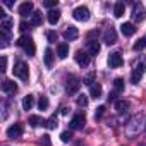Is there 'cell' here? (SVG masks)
Segmentation results:
<instances>
[{
  "mask_svg": "<svg viewBox=\"0 0 146 146\" xmlns=\"http://www.w3.org/2000/svg\"><path fill=\"white\" fill-rule=\"evenodd\" d=\"M100 53V43L96 40L88 41V55H98Z\"/></svg>",
  "mask_w": 146,
  "mask_h": 146,
  "instance_id": "cell-16",
  "label": "cell"
},
{
  "mask_svg": "<svg viewBox=\"0 0 146 146\" xmlns=\"http://www.w3.org/2000/svg\"><path fill=\"white\" fill-rule=\"evenodd\" d=\"M40 143H41V146H52V141H50V136H48V134H45V136H41V139H40Z\"/></svg>",
  "mask_w": 146,
  "mask_h": 146,
  "instance_id": "cell-32",
  "label": "cell"
},
{
  "mask_svg": "<svg viewBox=\"0 0 146 146\" xmlns=\"http://www.w3.org/2000/svg\"><path fill=\"white\" fill-rule=\"evenodd\" d=\"M132 48L136 50V52H141V50H144L146 48V38H139L134 45H132Z\"/></svg>",
  "mask_w": 146,
  "mask_h": 146,
  "instance_id": "cell-26",
  "label": "cell"
},
{
  "mask_svg": "<svg viewBox=\"0 0 146 146\" xmlns=\"http://www.w3.org/2000/svg\"><path fill=\"white\" fill-rule=\"evenodd\" d=\"M90 93H91V96L96 100V98H100L102 96V86L100 84H93V86H90Z\"/></svg>",
  "mask_w": 146,
  "mask_h": 146,
  "instance_id": "cell-23",
  "label": "cell"
},
{
  "mask_svg": "<svg viewBox=\"0 0 146 146\" xmlns=\"http://www.w3.org/2000/svg\"><path fill=\"white\" fill-rule=\"evenodd\" d=\"M33 9H35L33 2H23V4L19 5V14H21L23 17H26V16H33V14H35Z\"/></svg>",
  "mask_w": 146,
  "mask_h": 146,
  "instance_id": "cell-10",
  "label": "cell"
},
{
  "mask_svg": "<svg viewBox=\"0 0 146 146\" xmlns=\"http://www.w3.org/2000/svg\"><path fill=\"white\" fill-rule=\"evenodd\" d=\"M122 64H124V58H122V55H120L119 52H113V53L108 55V65H110L112 69H117V67H120Z\"/></svg>",
  "mask_w": 146,
  "mask_h": 146,
  "instance_id": "cell-7",
  "label": "cell"
},
{
  "mask_svg": "<svg viewBox=\"0 0 146 146\" xmlns=\"http://www.w3.org/2000/svg\"><path fill=\"white\" fill-rule=\"evenodd\" d=\"M84 124H86V117L83 113H79V115H76L70 120V129H83Z\"/></svg>",
  "mask_w": 146,
  "mask_h": 146,
  "instance_id": "cell-12",
  "label": "cell"
},
{
  "mask_svg": "<svg viewBox=\"0 0 146 146\" xmlns=\"http://www.w3.org/2000/svg\"><path fill=\"white\" fill-rule=\"evenodd\" d=\"M14 76H17L23 81H28V78H29V69H28V65L24 62H17L14 65Z\"/></svg>",
  "mask_w": 146,
  "mask_h": 146,
  "instance_id": "cell-3",
  "label": "cell"
},
{
  "mask_svg": "<svg viewBox=\"0 0 146 146\" xmlns=\"http://www.w3.org/2000/svg\"><path fill=\"white\" fill-rule=\"evenodd\" d=\"M46 38H48L50 43H55V41H57V33H55V31H48V33H46Z\"/></svg>",
  "mask_w": 146,
  "mask_h": 146,
  "instance_id": "cell-35",
  "label": "cell"
},
{
  "mask_svg": "<svg viewBox=\"0 0 146 146\" xmlns=\"http://www.w3.org/2000/svg\"><path fill=\"white\" fill-rule=\"evenodd\" d=\"M103 41H105L107 45H113V43L117 41V33H115L113 28H107V29H105V33H103Z\"/></svg>",
  "mask_w": 146,
  "mask_h": 146,
  "instance_id": "cell-9",
  "label": "cell"
},
{
  "mask_svg": "<svg viewBox=\"0 0 146 146\" xmlns=\"http://www.w3.org/2000/svg\"><path fill=\"white\" fill-rule=\"evenodd\" d=\"M41 21H43V19H41V12H35V14H33V24H35V26H40Z\"/></svg>",
  "mask_w": 146,
  "mask_h": 146,
  "instance_id": "cell-30",
  "label": "cell"
},
{
  "mask_svg": "<svg viewBox=\"0 0 146 146\" xmlns=\"http://www.w3.org/2000/svg\"><path fill=\"white\" fill-rule=\"evenodd\" d=\"M43 58H45V65H46V67H52V65H53V52H52L50 48L45 50Z\"/></svg>",
  "mask_w": 146,
  "mask_h": 146,
  "instance_id": "cell-21",
  "label": "cell"
},
{
  "mask_svg": "<svg viewBox=\"0 0 146 146\" xmlns=\"http://www.w3.org/2000/svg\"><path fill=\"white\" fill-rule=\"evenodd\" d=\"M2 91H4V93H9V95H14V93L17 91V84H16L14 81H11V79H5V81L2 83Z\"/></svg>",
  "mask_w": 146,
  "mask_h": 146,
  "instance_id": "cell-14",
  "label": "cell"
},
{
  "mask_svg": "<svg viewBox=\"0 0 146 146\" xmlns=\"http://www.w3.org/2000/svg\"><path fill=\"white\" fill-rule=\"evenodd\" d=\"M0 70L2 72L7 70V57L5 55H2V58H0Z\"/></svg>",
  "mask_w": 146,
  "mask_h": 146,
  "instance_id": "cell-33",
  "label": "cell"
},
{
  "mask_svg": "<svg viewBox=\"0 0 146 146\" xmlns=\"http://www.w3.org/2000/svg\"><path fill=\"white\" fill-rule=\"evenodd\" d=\"M60 139H62L64 143H69V141L72 139V134H70L69 131H65V132H62V134H60Z\"/></svg>",
  "mask_w": 146,
  "mask_h": 146,
  "instance_id": "cell-34",
  "label": "cell"
},
{
  "mask_svg": "<svg viewBox=\"0 0 146 146\" xmlns=\"http://www.w3.org/2000/svg\"><path fill=\"white\" fill-rule=\"evenodd\" d=\"M38 107H40V110H46V108H48V100H46V96H41V98H40Z\"/></svg>",
  "mask_w": 146,
  "mask_h": 146,
  "instance_id": "cell-29",
  "label": "cell"
},
{
  "mask_svg": "<svg viewBox=\"0 0 146 146\" xmlns=\"http://www.w3.org/2000/svg\"><path fill=\"white\" fill-rule=\"evenodd\" d=\"M129 108V102H125V100H117L115 102V110L117 112H125Z\"/></svg>",
  "mask_w": 146,
  "mask_h": 146,
  "instance_id": "cell-24",
  "label": "cell"
},
{
  "mask_svg": "<svg viewBox=\"0 0 146 146\" xmlns=\"http://www.w3.org/2000/svg\"><path fill=\"white\" fill-rule=\"evenodd\" d=\"M19 29H21V31H26V29H28V24H26V23H21V24H19Z\"/></svg>",
  "mask_w": 146,
  "mask_h": 146,
  "instance_id": "cell-40",
  "label": "cell"
},
{
  "mask_svg": "<svg viewBox=\"0 0 146 146\" xmlns=\"http://www.w3.org/2000/svg\"><path fill=\"white\" fill-rule=\"evenodd\" d=\"M78 105H79V107H86V105H88V98H86L84 95H79V98H78Z\"/></svg>",
  "mask_w": 146,
  "mask_h": 146,
  "instance_id": "cell-36",
  "label": "cell"
},
{
  "mask_svg": "<svg viewBox=\"0 0 146 146\" xmlns=\"http://www.w3.org/2000/svg\"><path fill=\"white\" fill-rule=\"evenodd\" d=\"M58 21H60V11H57V9H55V11H50V12H48V23L53 26V24H57Z\"/></svg>",
  "mask_w": 146,
  "mask_h": 146,
  "instance_id": "cell-18",
  "label": "cell"
},
{
  "mask_svg": "<svg viewBox=\"0 0 146 146\" xmlns=\"http://www.w3.org/2000/svg\"><path fill=\"white\" fill-rule=\"evenodd\" d=\"M0 28H2V31L9 33V31H11V28H12V19H11V17L2 19V21H0Z\"/></svg>",
  "mask_w": 146,
  "mask_h": 146,
  "instance_id": "cell-22",
  "label": "cell"
},
{
  "mask_svg": "<svg viewBox=\"0 0 146 146\" xmlns=\"http://www.w3.org/2000/svg\"><path fill=\"white\" fill-rule=\"evenodd\" d=\"M124 12H125V5H124V2H117L115 7H113V16H115V17H122Z\"/></svg>",
  "mask_w": 146,
  "mask_h": 146,
  "instance_id": "cell-19",
  "label": "cell"
},
{
  "mask_svg": "<svg viewBox=\"0 0 146 146\" xmlns=\"http://www.w3.org/2000/svg\"><path fill=\"white\" fill-rule=\"evenodd\" d=\"M144 72H146V57H141V58L136 62L134 70H132V76H131V79H132L134 84H137V83L141 81V78H143Z\"/></svg>",
  "mask_w": 146,
  "mask_h": 146,
  "instance_id": "cell-1",
  "label": "cell"
},
{
  "mask_svg": "<svg viewBox=\"0 0 146 146\" xmlns=\"http://www.w3.org/2000/svg\"><path fill=\"white\" fill-rule=\"evenodd\" d=\"M120 31H122L124 36H132V35L136 33V26H134L132 23H124V24L120 26Z\"/></svg>",
  "mask_w": 146,
  "mask_h": 146,
  "instance_id": "cell-15",
  "label": "cell"
},
{
  "mask_svg": "<svg viewBox=\"0 0 146 146\" xmlns=\"http://www.w3.org/2000/svg\"><path fill=\"white\" fill-rule=\"evenodd\" d=\"M74 57H76V62H78L81 67H86V65L90 64V55H88L86 52H83V50H78Z\"/></svg>",
  "mask_w": 146,
  "mask_h": 146,
  "instance_id": "cell-13",
  "label": "cell"
},
{
  "mask_svg": "<svg viewBox=\"0 0 146 146\" xmlns=\"http://www.w3.org/2000/svg\"><path fill=\"white\" fill-rule=\"evenodd\" d=\"M43 124V119L40 117V115H31L29 117V125L31 127H38V125H41Z\"/></svg>",
  "mask_w": 146,
  "mask_h": 146,
  "instance_id": "cell-25",
  "label": "cell"
},
{
  "mask_svg": "<svg viewBox=\"0 0 146 146\" xmlns=\"http://www.w3.org/2000/svg\"><path fill=\"white\" fill-rule=\"evenodd\" d=\"M72 16H74V19H76V21L86 23V21L90 19V9H88V7H84V5H79V7H76L74 11H72Z\"/></svg>",
  "mask_w": 146,
  "mask_h": 146,
  "instance_id": "cell-4",
  "label": "cell"
},
{
  "mask_svg": "<svg viewBox=\"0 0 146 146\" xmlns=\"http://www.w3.org/2000/svg\"><path fill=\"white\" fill-rule=\"evenodd\" d=\"M17 45H19V46H21L29 57H33L35 52H36V48H35V41H33L31 36H21V38L17 40Z\"/></svg>",
  "mask_w": 146,
  "mask_h": 146,
  "instance_id": "cell-2",
  "label": "cell"
},
{
  "mask_svg": "<svg viewBox=\"0 0 146 146\" xmlns=\"http://www.w3.org/2000/svg\"><path fill=\"white\" fill-rule=\"evenodd\" d=\"M103 113H105V107L102 105V107H98V108H96V113H95V117H96V119H100Z\"/></svg>",
  "mask_w": 146,
  "mask_h": 146,
  "instance_id": "cell-39",
  "label": "cell"
},
{
  "mask_svg": "<svg viewBox=\"0 0 146 146\" xmlns=\"http://www.w3.org/2000/svg\"><path fill=\"white\" fill-rule=\"evenodd\" d=\"M57 55H58V58H65L69 55V45L67 43H60L57 46Z\"/></svg>",
  "mask_w": 146,
  "mask_h": 146,
  "instance_id": "cell-17",
  "label": "cell"
},
{
  "mask_svg": "<svg viewBox=\"0 0 146 146\" xmlns=\"http://www.w3.org/2000/svg\"><path fill=\"white\" fill-rule=\"evenodd\" d=\"M67 112H69V108L67 107H62V115H67Z\"/></svg>",
  "mask_w": 146,
  "mask_h": 146,
  "instance_id": "cell-41",
  "label": "cell"
},
{
  "mask_svg": "<svg viewBox=\"0 0 146 146\" xmlns=\"http://www.w3.org/2000/svg\"><path fill=\"white\" fill-rule=\"evenodd\" d=\"M93 83H95V72H91V74L84 79V84H88V86H93Z\"/></svg>",
  "mask_w": 146,
  "mask_h": 146,
  "instance_id": "cell-38",
  "label": "cell"
},
{
  "mask_svg": "<svg viewBox=\"0 0 146 146\" xmlns=\"http://www.w3.org/2000/svg\"><path fill=\"white\" fill-rule=\"evenodd\" d=\"M78 36H79V31H78L76 26H67V29L64 31V38H65L67 41H74Z\"/></svg>",
  "mask_w": 146,
  "mask_h": 146,
  "instance_id": "cell-11",
  "label": "cell"
},
{
  "mask_svg": "<svg viewBox=\"0 0 146 146\" xmlns=\"http://www.w3.org/2000/svg\"><path fill=\"white\" fill-rule=\"evenodd\" d=\"M79 88H81L79 79L76 76H69V79H67V93L69 95H76L79 91Z\"/></svg>",
  "mask_w": 146,
  "mask_h": 146,
  "instance_id": "cell-5",
  "label": "cell"
},
{
  "mask_svg": "<svg viewBox=\"0 0 146 146\" xmlns=\"http://www.w3.org/2000/svg\"><path fill=\"white\" fill-rule=\"evenodd\" d=\"M113 88H115L117 93L122 91V90H124V79H122V78H117V79L113 81Z\"/></svg>",
  "mask_w": 146,
  "mask_h": 146,
  "instance_id": "cell-27",
  "label": "cell"
},
{
  "mask_svg": "<svg viewBox=\"0 0 146 146\" xmlns=\"http://www.w3.org/2000/svg\"><path fill=\"white\" fill-rule=\"evenodd\" d=\"M57 125H58V124H57V119H55V117L48 119V122H46V127H48V129H55Z\"/></svg>",
  "mask_w": 146,
  "mask_h": 146,
  "instance_id": "cell-37",
  "label": "cell"
},
{
  "mask_svg": "<svg viewBox=\"0 0 146 146\" xmlns=\"http://www.w3.org/2000/svg\"><path fill=\"white\" fill-rule=\"evenodd\" d=\"M0 40H2V48H5L9 45V35L5 31H0Z\"/></svg>",
  "mask_w": 146,
  "mask_h": 146,
  "instance_id": "cell-28",
  "label": "cell"
},
{
  "mask_svg": "<svg viewBox=\"0 0 146 146\" xmlns=\"http://www.w3.org/2000/svg\"><path fill=\"white\" fill-rule=\"evenodd\" d=\"M132 17H134V21H137V23H141V21L146 17L144 7H143L141 4H134V7H132Z\"/></svg>",
  "mask_w": 146,
  "mask_h": 146,
  "instance_id": "cell-8",
  "label": "cell"
},
{
  "mask_svg": "<svg viewBox=\"0 0 146 146\" xmlns=\"http://www.w3.org/2000/svg\"><path fill=\"white\" fill-rule=\"evenodd\" d=\"M33 105H35V96H33V95L24 96V100H23V108H24V110H31Z\"/></svg>",
  "mask_w": 146,
  "mask_h": 146,
  "instance_id": "cell-20",
  "label": "cell"
},
{
  "mask_svg": "<svg viewBox=\"0 0 146 146\" xmlns=\"http://www.w3.org/2000/svg\"><path fill=\"white\" fill-rule=\"evenodd\" d=\"M43 5H45L46 9H53V7H57V5H58V2H57V0H45Z\"/></svg>",
  "mask_w": 146,
  "mask_h": 146,
  "instance_id": "cell-31",
  "label": "cell"
},
{
  "mask_svg": "<svg viewBox=\"0 0 146 146\" xmlns=\"http://www.w3.org/2000/svg\"><path fill=\"white\" fill-rule=\"evenodd\" d=\"M23 132H24L23 124H12V125L7 129V136H9L11 139H17V137H21Z\"/></svg>",
  "mask_w": 146,
  "mask_h": 146,
  "instance_id": "cell-6",
  "label": "cell"
}]
</instances>
